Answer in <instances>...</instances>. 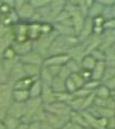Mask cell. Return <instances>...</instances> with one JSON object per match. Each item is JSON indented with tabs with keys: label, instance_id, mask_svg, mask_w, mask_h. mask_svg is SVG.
<instances>
[{
	"label": "cell",
	"instance_id": "6da1fadb",
	"mask_svg": "<svg viewBox=\"0 0 115 129\" xmlns=\"http://www.w3.org/2000/svg\"><path fill=\"white\" fill-rule=\"evenodd\" d=\"M57 34L54 31V33L48 34V35H41L40 38H37L36 41L32 42L33 43V50L37 51L40 55H42L44 58L47 57L49 51V48L52 46L54 40L56 38Z\"/></svg>",
	"mask_w": 115,
	"mask_h": 129
},
{
	"label": "cell",
	"instance_id": "7a4b0ae2",
	"mask_svg": "<svg viewBox=\"0 0 115 129\" xmlns=\"http://www.w3.org/2000/svg\"><path fill=\"white\" fill-rule=\"evenodd\" d=\"M14 10L19 15L20 22L24 23H30L35 13V9L30 5V2L25 0H14Z\"/></svg>",
	"mask_w": 115,
	"mask_h": 129
},
{
	"label": "cell",
	"instance_id": "3957f363",
	"mask_svg": "<svg viewBox=\"0 0 115 129\" xmlns=\"http://www.w3.org/2000/svg\"><path fill=\"white\" fill-rule=\"evenodd\" d=\"M44 109H45L47 113L60 116V117H69L70 113L72 112L69 104L63 103V102H57V101L55 103H53V104L44 105Z\"/></svg>",
	"mask_w": 115,
	"mask_h": 129
},
{
	"label": "cell",
	"instance_id": "277c9868",
	"mask_svg": "<svg viewBox=\"0 0 115 129\" xmlns=\"http://www.w3.org/2000/svg\"><path fill=\"white\" fill-rule=\"evenodd\" d=\"M19 60H20V62L23 63V64H34V66L42 67L44 64V60H45V58H44L42 55L38 54L37 51L32 50L28 54L25 55V56L20 57L19 58Z\"/></svg>",
	"mask_w": 115,
	"mask_h": 129
},
{
	"label": "cell",
	"instance_id": "5b68a950",
	"mask_svg": "<svg viewBox=\"0 0 115 129\" xmlns=\"http://www.w3.org/2000/svg\"><path fill=\"white\" fill-rule=\"evenodd\" d=\"M25 72H24V67L23 63L20 62V60L14 64V67L11 69V71L8 75V83L10 85H13L15 82H18L19 80L25 78Z\"/></svg>",
	"mask_w": 115,
	"mask_h": 129
},
{
	"label": "cell",
	"instance_id": "8992f818",
	"mask_svg": "<svg viewBox=\"0 0 115 129\" xmlns=\"http://www.w3.org/2000/svg\"><path fill=\"white\" fill-rule=\"evenodd\" d=\"M25 112H26V106L25 103H18V102H11L10 106L8 107L7 115L14 117L17 119H20L22 121V119L25 116Z\"/></svg>",
	"mask_w": 115,
	"mask_h": 129
},
{
	"label": "cell",
	"instance_id": "52a82bcc",
	"mask_svg": "<svg viewBox=\"0 0 115 129\" xmlns=\"http://www.w3.org/2000/svg\"><path fill=\"white\" fill-rule=\"evenodd\" d=\"M11 47L13 48V50L15 51L17 56L23 57L26 54H28L30 51L33 50V43L31 41H25V42H13L11 45Z\"/></svg>",
	"mask_w": 115,
	"mask_h": 129
},
{
	"label": "cell",
	"instance_id": "ba28073f",
	"mask_svg": "<svg viewBox=\"0 0 115 129\" xmlns=\"http://www.w3.org/2000/svg\"><path fill=\"white\" fill-rule=\"evenodd\" d=\"M70 59V56L68 54L65 55H53V56H48L45 58L43 66L48 67V66H65L67 61Z\"/></svg>",
	"mask_w": 115,
	"mask_h": 129
},
{
	"label": "cell",
	"instance_id": "9c48e42d",
	"mask_svg": "<svg viewBox=\"0 0 115 129\" xmlns=\"http://www.w3.org/2000/svg\"><path fill=\"white\" fill-rule=\"evenodd\" d=\"M92 28H93V24H92V20L91 19H85V22L82 26L81 31L78 33L77 37H78L79 42H84L85 40H88L89 37L92 35Z\"/></svg>",
	"mask_w": 115,
	"mask_h": 129
},
{
	"label": "cell",
	"instance_id": "30bf717a",
	"mask_svg": "<svg viewBox=\"0 0 115 129\" xmlns=\"http://www.w3.org/2000/svg\"><path fill=\"white\" fill-rule=\"evenodd\" d=\"M41 100H42L43 105H49L56 102V94L54 93L52 88L48 85H43L42 94H41Z\"/></svg>",
	"mask_w": 115,
	"mask_h": 129
},
{
	"label": "cell",
	"instance_id": "8fae6325",
	"mask_svg": "<svg viewBox=\"0 0 115 129\" xmlns=\"http://www.w3.org/2000/svg\"><path fill=\"white\" fill-rule=\"evenodd\" d=\"M54 25V31L56 32L57 35L60 36H72V35H77L75 30L72 26L62 23H53Z\"/></svg>",
	"mask_w": 115,
	"mask_h": 129
},
{
	"label": "cell",
	"instance_id": "7c38bea8",
	"mask_svg": "<svg viewBox=\"0 0 115 129\" xmlns=\"http://www.w3.org/2000/svg\"><path fill=\"white\" fill-rule=\"evenodd\" d=\"M105 69H106L105 61H98L97 64H95V67L92 69V71H91V79L102 82L104 73H105Z\"/></svg>",
	"mask_w": 115,
	"mask_h": 129
},
{
	"label": "cell",
	"instance_id": "4fadbf2b",
	"mask_svg": "<svg viewBox=\"0 0 115 129\" xmlns=\"http://www.w3.org/2000/svg\"><path fill=\"white\" fill-rule=\"evenodd\" d=\"M69 122L89 129L87 120H85V117H84V115H83L82 112H73L72 111L71 113H70V116H69Z\"/></svg>",
	"mask_w": 115,
	"mask_h": 129
},
{
	"label": "cell",
	"instance_id": "5bb4252c",
	"mask_svg": "<svg viewBox=\"0 0 115 129\" xmlns=\"http://www.w3.org/2000/svg\"><path fill=\"white\" fill-rule=\"evenodd\" d=\"M103 10H104V7L101 5V2L99 1V0H94L88 10L87 18L92 20V19H94L97 17H100V15H102V13H103Z\"/></svg>",
	"mask_w": 115,
	"mask_h": 129
},
{
	"label": "cell",
	"instance_id": "9a60e30c",
	"mask_svg": "<svg viewBox=\"0 0 115 129\" xmlns=\"http://www.w3.org/2000/svg\"><path fill=\"white\" fill-rule=\"evenodd\" d=\"M11 99L13 102L18 103H26L30 100V93L28 90H12Z\"/></svg>",
	"mask_w": 115,
	"mask_h": 129
},
{
	"label": "cell",
	"instance_id": "2e32d148",
	"mask_svg": "<svg viewBox=\"0 0 115 129\" xmlns=\"http://www.w3.org/2000/svg\"><path fill=\"white\" fill-rule=\"evenodd\" d=\"M42 35L41 33V23H35V22H30L28 23V31H27V37L31 42L36 41L37 38Z\"/></svg>",
	"mask_w": 115,
	"mask_h": 129
},
{
	"label": "cell",
	"instance_id": "e0dca14e",
	"mask_svg": "<svg viewBox=\"0 0 115 129\" xmlns=\"http://www.w3.org/2000/svg\"><path fill=\"white\" fill-rule=\"evenodd\" d=\"M66 7V1H63V0H55V1H50L49 4V8L50 11H52V15L53 19L55 21V19L58 17V15L62 13V12L65 10ZM54 23V22H53Z\"/></svg>",
	"mask_w": 115,
	"mask_h": 129
},
{
	"label": "cell",
	"instance_id": "ac0fdd59",
	"mask_svg": "<svg viewBox=\"0 0 115 129\" xmlns=\"http://www.w3.org/2000/svg\"><path fill=\"white\" fill-rule=\"evenodd\" d=\"M54 78H55V77L49 72V70H48L47 67L43 66L42 68H41V72H40V76H38V79H40V81L43 83V85L50 86L52 83H53Z\"/></svg>",
	"mask_w": 115,
	"mask_h": 129
},
{
	"label": "cell",
	"instance_id": "d6986e66",
	"mask_svg": "<svg viewBox=\"0 0 115 129\" xmlns=\"http://www.w3.org/2000/svg\"><path fill=\"white\" fill-rule=\"evenodd\" d=\"M43 90V83L40 81V79L34 80L32 85L28 89V93H30V99H38L41 98Z\"/></svg>",
	"mask_w": 115,
	"mask_h": 129
},
{
	"label": "cell",
	"instance_id": "ffe728a7",
	"mask_svg": "<svg viewBox=\"0 0 115 129\" xmlns=\"http://www.w3.org/2000/svg\"><path fill=\"white\" fill-rule=\"evenodd\" d=\"M23 67H24L25 76L28 77V78H32V79H38L41 68H42L43 66L40 67V66H34V64H23Z\"/></svg>",
	"mask_w": 115,
	"mask_h": 129
},
{
	"label": "cell",
	"instance_id": "44dd1931",
	"mask_svg": "<svg viewBox=\"0 0 115 129\" xmlns=\"http://www.w3.org/2000/svg\"><path fill=\"white\" fill-rule=\"evenodd\" d=\"M50 88L54 91L55 94H59V93H64V92H67L66 91V84H65V81L63 79H60L59 77H55L53 80V83L50 85Z\"/></svg>",
	"mask_w": 115,
	"mask_h": 129
},
{
	"label": "cell",
	"instance_id": "7402d4cb",
	"mask_svg": "<svg viewBox=\"0 0 115 129\" xmlns=\"http://www.w3.org/2000/svg\"><path fill=\"white\" fill-rule=\"evenodd\" d=\"M97 62L98 61L95 60L91 55H85L80 61L81 69H85V70H89V71H92V69L95 67Z\"/></svg>",
	"mask_w": 115,
	"mask_h": 129
},
{
	"label": "cell",
	"instance_id": "603a6c76",
	"mask_svg": "<svg viewBox=\"0 0 115 129\" xmlns=\"http://www.w3.org/2000/svg\"><path fill=\"white\" fill-rule=\"evenodd\" d=\"M34 80L36 79H32V78H28V77H25V78L19 80L18 82H15L13 85H12V89H15V90H28L30 86L32 85V83L34 82Z\"/></svg>",
	"mask_w": 115,
	"mask_h": 129
},
{
	"label": "cell",
	"instance_id": "cb8c5ba5",
	"mask_svg": "<svg viewBox=\"0 0 115 129\" xmlns=\"http://www.w3.org/2000/svg\"><path fill=\"white\" fill-rule=\"evenodd\" d=\"M2 122H4V125L6 126L7 129H18V127L21 125L22 121L20 119H17L14 117H11V116L7 115L4 120H2Z\"/></svg>",
	"mask_w": 115,
	"mask_h": 129
},
{
	"label": "cell",
	"instance_id": "d4e9b609",
	"mask_svg": "<svg viewBox=\"0 0 115 129\" xmlns=\"http://www.w3.org/2000/svg\"><path fill=\"white\" fill-rule=\"evenodd\" d=\"M93 94L95 98H99V99H108V98H111V90L108 89L106 85H104L103 83H102L93 92Z\"/></svg>",
	"mask_w": 115,
	"mask_h": 129
},
{
	"label": "cell",
	"instance_id": "484cf974",
	"mask_svg": "<svg viewBox=\"0 0 115 129\" xmlns=\"http://www.w3.org/2000/svg\"><path fill=\"white\" fill-rule=\"evenodd\" d=\"M65 66L70 70V72L71 73H77V72L80 71V69H81L80 62L75 60V59H72V58H70V59L67 61V63L65 64Z\"/></svg>",
	"mask_w": 115,
	"mask_h": 129
},
{
	"label": "cell",
	"instance_id": "4316f807",
	"mask_svg": "<svg viewBox=\"0 0 115 129\" xmlns=\"http://www.w3.org/2000/svg\"><path fill=\"white\" fill-rule=\"evenodd\" d=\"M101 84H102V82H101V81H97V80L91 79V80H89V81H87V82L84 83L83 88H84V89H87L88 91H90V92L93 93V92H94L95 90H97Z\"/></svg>",
	"mask_w": 115,
	"mask_h": 129
},
{
	"label": "cell",
	"instance_id": "83f0119b",
	"mask_svg": "<svg viewBox=\"0 0 115 129\" xmlns=\"http://www.w3.org/2000/svg\"><path fill=\"white\" fill-rule=\"evenodd\" d=\"M72 99H73V95L70 94V93H68V92H64V93L56 94V101L57 102H63V103L69 104Z\"/></svg>",
	"mask_w": 115,
	"mask_h": 129
},
{
	"label": "cell",
	"instance_id": "f1b7e54d",
	"mask_svg": "<svg viewBox=\"0 0 115 129\" xmlns=\"http://www.w3.org/2000/svg\"><path fill=\"white\" fill-rule=\"evenodd\" d=\"M70 79H71L72 81L75 82V84L77 85L78 90L81 89V88H83L85 81H84L83 79H82V77L79 75V72H77V73H71V75H70Z\"/></svg>",
	"mask_w": 115,
	"mask_h": 129
},
{
	"label": "cell",
	"instance_id": "f546056e",
	"mask_svg": "<svg viewBox=\"0 0 115 129\" xmlns=\"http://www.w3.org/2000/svg\"><path fill=\"white\" fill-rule=\"evenodd\" d=\"M41 33L42 35H48L54 33V25L49 22H43L41 23Z\"/></svg>",
	"mask_w": 115,
	"mask_h": 129
},
{
	"label": "cell",
	"instance_id": "4dcf8cb0",
	"mask_svg": "<svg viewBox=\"0 0 115 129\" xmlns=\"http://www.w3.org/2000/svg\"><path fill=\"white\" fill-rule=\"evenodd\" d=\"M15 58H18L17 54H15V51L13 50V48H12L11 46H9L7 49L4 51L1 59H4V60H12V59H15Z\"/></svg>",
	"mask_w": 115,
	"mask_h": 129
},
{
	"label": "cell",
	"instance_id": "1f68e13d",
	"mask_svg": "<svg viewBox=\"0 0 115 129\" xmlns=\"http://www.w3.org/2000/svg\"><path fill=\"white\" fill-rule=\"evenodd\" d=\"M28 2H30V5L35 10L44 8V7H46V6H49V4H50L49 0H30Z\"/></svg>",
	"mask_w": 115,
	"mask_h": 129
},
{
	"label": "cell",
	"instance_id": "d6a6232c",
	"mask_svg": "<svg viewBox=\"0 0 115 129\" xmlns=\"http://www.w3.org/2000/svg\"><path fill=\"white\" fill-rule=\"evenodd\" d=\"M89 55H91V56L93 57L97 61H105V53L103 50L99 49V48L93 49Z\"/></svg>",
	"mask_w": 115,
	"mask_h": 129
},
{
	"label": "cell",
	"instance_id": "836d02e7",
	"mask_svg": "<svg viewBox=\"0 0 115 129\" xmlns=\"http://www.w3.org/2000/svg\"><path fill=\"white\" fill-rule=\"evenodd\" d=\"M65 84H66V91L70 93V94H73L77 90H78V88H77V85L75 84V82L72 81L71 79H70V77L68 79L65 81Z\"/></svg>",
	"mask_w": 115,
	"mask_h": 129
},
{
	"label": "cell",
	"instance_id": "e575fe53",
	"mask_svg": "<svg viewBox=\"0 0 115 129\" xmlns=\"http://www.w3.org/2000/svg\"><path fill=\"white\" fill-rule=\"evenodd\" d=\"M5 83H8V73L6 72L2 61L0 59V84H5Z\"/></svg>",
	"mask_w": 115,
	"mask_h": 129
},
{
	"label": "cell",
	"instance_id": "d590c367",
	"mask_svg": "<svg viewBox=\"0 0 115 129\" xmlns=\"http://www.w3.org/2000/svg\"><path fill=\"white\" fill-rule=\"evenodd\" d=\"M92 94V92L90 91H88L87 89H84V88H81V89H79V90H77V91L73 93V96H76V98H80V99H84V98H87V96L89 95H91Z\"/></svg>",
	"mask_w": 115,
	"mask_h": 129
},
{
	"label": "cell",
	"instance_id": "8d00e7d4",
	"mask_svg": "<svg viewBox=\"0 0 115 129\" xmlns=\"http://www.w3.org/2000/svg\"><path fill=\"white\" fill-rule=\"evenodd\" d=\"M70 75H71L70 70L67 68L66 66H62V68H60V71H59V73H58V77H59V78L63 79L64 81H66V80L70 77Z\"/></svg>",
	"mask_w": 115,
	"mask_h": 129
},
{
	"label": "cell",
	"instance_id": "74e56055",
	"mask_svg": "<svg viewBox=\"0 0 115 129\" xmlns=\"http://www.w3.org/2000/svg\"><path fill=\"white\" fill-rule=\"evenodd\" d=\"M105 23V19L100 15V17H97L94 19H92V24L93 26H97V27H103V25Z\"/></svg>",
	"mask_w": 115,
	"mask_h": 129
},
{
	"label": "cell",
	"instance_id": "f35d334b",
	"mask_svg": "<svg viewBox=\"0 0 115 129\" xmlns=\"http://www.w3.org/2000/svg\"><path fill=\"white\" fill-rule=\"evenodd\" d=\"M103 28L104 31H115V19H111V20L105 21Z\"/></svg>",
	"mask_w": 115,
	"mask_h": 129
},
{
	"label": "cell",
	"instance_id": "ab89813d",
	"mask_svg": "<svg viewBox=\"0 0 115 129\" xmlns=\"http://www.w3.org/2000/svg\"><path fill=\"white\" fill-rule=\"evenodd\" d=\"M79 75L82 77V79H83L85 82L89 81V80H91V71H89V70L80 69V71H79Z\"/></svg>",
	"mask_w": 115,
	"mask_h": 129
},
{
	"label": "cell",
	"instance_id": "60d3db41",
	"mask_svg": "<svg viewBox=\"0 0 115 129\" xmlns=\"http://www.w3.org/2000/svg\"><path fill=\"white\" fill-rule=\"evenodd\" d=\"M103 84L106 85L107 88L111 90V91H114V90H115V77H114V78H112V79H110V80H107V81L103 82Z\"/></svg>",
	"mask_w": 115,
	"mask_h": 129
},
{
	"label": "cell",
	"instance_id": "b9f144b4",
	"mask_svg": "<svg viewBox=\"0 0 115 129\" xmlns=\"http://www.w3.org/2000/svg\"><path fill=\"white\" fill-rule=\"evenodd\" d=\"M26 129H41V122L40 121H31L27 124Z\"/></svg>",
	"mask_w": 115,
	"mask_h": 129
},
{
	"label": "cell",
	"instance_id": "7bdbcfd3",
	"mask_svg": "<svg viewBox=\"0 0 115 129\" xmlns=\"http://www.w3.org/2000/svg\"><path fill=\"white\" fill-rule=\"evenodd\" d=\"M41 129H55V128H54L52 125H49L47 121L44 120L41 122Z\"/></svg>",
	"mask_w": 115,
	"mask_h": 129
},
{
	"label": "cell",
	"instance_id": "ee69618b",
	"mask_svg": "<svg viewBox=\"0 0 115 129\" xmlns=\"http://www.w3.org/2000/svg\"><path fill=\"white\" fill-rule=\"evenodd\" d=\"M67 128L68 129H87V128H83V127H80V126H77V125H73L71 122H69L67 125Z\"/></svg>",
	"mask_w": 115,
	"mask_h": 129
},
{
	"label": "cell",
	"instance_id": "f6af8a7d",
	"mask_svg": "<svg viewBox=\"0 0 115 129\" xmlns=\"http://www.w3.org/2000/svg\"><path fill=\"white\" fill-rule=\"evenodd\" d=\"M111 98L114 100V102H115V90L114 91H111Z\"/></svg>",
	"mask_w": 115,
	"mask_h": 129
},
{
	"label": "cell",
	"instance_id": "bcb514c9",
	"mask_svg": "<svg viewBox=\"0 0 115 129\" xmlns=\"http://www.w3.org/2000/svg\"><path fill=\"white\" fill-rule=\"evenodd\" d=\"M112 13H113V19H115V5L112 7Z\"/></svg>",
	"mask_w": 115,
	"mask_h": 129
},
{
	"label": "cell",
	"instance_id": "7dc6e473",
	"mask_svg": "<svg viewBox=\"0 0 115 129\" xmlns=\"http://www.w3.org/2000/svg\"><path fill=\"white\" fill-rule=\"evenodd\" d=\"M60 129H68V128H67V126H65V127H63V128H60Z\"/></svg>",
	"mask_w": 115,
	"mask_h": 129
},
{
	"label": "cell",
	"instance_id": "c3c4849f",
	"mask_svg": "<svg viewBox=\"0 0 115 129\" xmlns=\"http://www.w3.org/2000/svg\"><path fill=\"white\" fill-rule=\"evenodd\" d=\"M0 18H1V14H0Z\"/></svg>",
	"mask_w": 115,
	"mask_h": 129
}]
</instances>
